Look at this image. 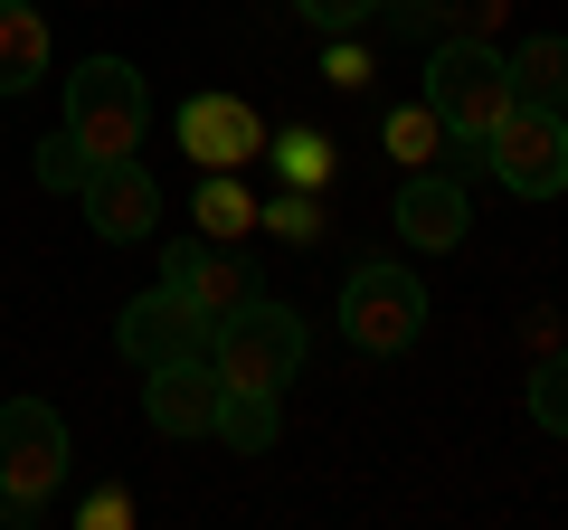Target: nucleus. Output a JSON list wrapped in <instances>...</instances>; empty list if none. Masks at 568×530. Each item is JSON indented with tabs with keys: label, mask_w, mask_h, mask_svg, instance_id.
<instances>
[{
	"label": "nucleus",
	"mask_w": 568,
	"mask_h": 530,
	"mask_svg": "<svg viewBox=\"0 0 568 530\" xmlns=\"http://www.w3.org/2000/svg\"><path fill=\"white\" fill-rule=\"evenodd\" d=\"M142 417H152V436H171V446H181V436H209L219 427V369L209 360H162V369H142Z\"/></svg>",
	"instance_id": "obj_12"
},
{
	"label": "nucleus",
	"mask_w": 568,
	"mask_h": 530,
	"mask_svg": "<svg viewBox=\"0 0 568 530\" xmlns=\"http://www.w3.org/2000/svg\"><path fill=\"white\" fill-rule=\"evenodd\" d=\"M265 152H275L284 190H323L332 181V143H323V133H265Z\"/></svg>",
	"instance_id": "obj_19"
},
{
	"label": "nucleus",
	"mask_w": 568,
	"mask_h": 530,
	"mask_svg": "<svg viewBox=\"0 0 568 530\" xmlns=\"http://www.w3.org/2000/svg\"><path fill=\"white\" fill-rule=\"evenodd\" d=\"M114 342H123V360H133V369H162V360H209L219 323H209L190 294L152 285V294H133V304L114 313Z\"/></svg>",
	"instance_id": "obj_7"
},
{
	"label": "nucleus",
	"mask_w": 568,
	"mask_h": 530,
	"mask_svg": "<svg viewBox=\"0 0 568 530\" xmlns=\"http://www.w3.org/2000/svg\"><path fill=\"white\" fill-rule=\"evenodd\" d=\"M171 133H181V152L200 171H246L265 152V123H256L246 95H190L181 114H171Z\"/></svg>",
	"instance_id": "obj_10"
},
{
	"label": "nucleus",
	"mask_w": 568,
	"mask_h": 530,
	"mask_svg": "<svg viewBox=\"0 0 568 530\" xmlns=\"http://www.w3.org/2000/svg\"><path fill=\"white\" fill-rule=\"evenodd\" d=\"M190 208H200V237H219V246L256 227V190H246L237 171H200V200Z\"/></svg>",
	"instance_id": "obj_16"
},
{
	"label": "nucleus",
	"mask_w": 568,
	"mask_h": 530,
	"mask_svg": "<svg viewBox=\"0 0 568 530\" xmlns=\"http://www.w3.org/2000/svg\"><path fill=\"white\" fill-rule=\"evenodd\" d=\"M219 446H237V455H265L284 436V408H275V388H219Z\"/></svg>",
	"instance_id": "obj_14"
},
{
	"label": "nucleus",
	"mask_w": 568,
	"mask_h": 530,
	"mask_svg": "<svg viewBox=\"0 0 568 530\" xmlns=\"http://www.w3.org/2000/svg\"><path fill=\"white\" fill-rule=\"evenodd\" d=\"M417 104L446 123V143H455V152H484V133L503 123V104H511V67H503V48H493L484 29H455V39H436V48H426V85H417Z\"/></svg>",
	"instance_id": "obj_1"
},
{
	"label": "nucleus",
	"mask_w": 568,
	"mask_h": 530,
	"mask_svg": "<svg viewBox=\"0 0 568 530\" xmlns=\"http://www.w3.org/2000/svg\"><path fill=\"white\" fill-rule=\"evenodd\" d=\"M503 0H398V10H379V20H398L407 39H455V29H484Z\"/></svg>",
	"instance_id": "obj_17"
},
{
	"label": "nucleus",
	"mask_w": 568,
	"mask_h": 530,
	"mask_svg": "<svg viewBox=\"0 0 568 530\" xmlns=\"http://www.w3.org/2000/svg\"><path fill=\"white\" fill-rule=\"evenodd\" d=\"M304 350H313V332H304V313H284V304H237L219 323V342H209V369H219L227 388H294V369H304Z\"/></svg>",
	"instance_id": "obj_5"
},
{
	"label": "nucleus",
	"mask_w": 568,
	"mask_h": 530,
	"mask_svg": "<svg viewBox=\"0 0 568 530\" xmlns=\"http://www.w3.org/2000/svg\"><path fill=\"white\" fill-rule=\"evenodd\" d=\"M142 123H152V85H142L133 58H85L67 77V133L85 143V162L142 152Z\"/></svg>",
	"instance_id": "obj_2"
},
{
	"label": "nucleus",
	"mask_w": 568,
	"mask_h": 530,
	"mask_svg": "<svg viewBox=\"0 0 568 530\" xmlns=\"http://www.w3.org/2000/svg\"><path fill=\"white\" fill-rule=\"evenodd\" d=\"M77 200H85V227H95L104 246H142L152 227H162V181H152L133 152H123V162H95Z\"/></svg>",
	"instance_id": "obj_9"
},
{
	"label": "nucleus",
	"mask_w": 568,
	"mask_h": 530,
	"mask_svg": "<svg viewBox=\"0 0 568 530\" xmlns=\"http://www.w3.org/2000/svg\"><path fill=\"white\" fill-rule=\"evenodd\" d=\"M85 171H95V162H85V143L58 123V133L39 143V181H48V190H85Z\"/></svg>",
	"instance_id": "obj_22"
},
{
	"label": "nucleus",
	"mask_w": 568,
	"mask_h": 530,
	"mask_svg": "<svg viewBox=\"0 0 568 530\" xmlns=\"http://www.w3.org/2000/svg\"><path fill=\"white\" fill-rule=\"evenodd\" d=\"M530 427L568 436V350H549V360L530 369Z\"/></svg>",
	"instance_id": "obj_20"
},
{
	"label": "nucleus",
	"mask_w": 568,
	"mask_h": 530,
	"mask_svg": "<svg viewBox=\"0 0 568 530\" xmlns=\"http://www.w3.org/2000/svg\"><path fill=\"white\" fill-rule=\"evenodd\" d=\"M294 10H304L313 29H361V20H379L388 0H294Z\"/></svg>",
	"instance_id": "obj_23"
},
{
	"label": "nucleus",
	"mask_w": 568,
	"mask_h": 530,
	"mask_svg": "<svg viewBox=\"0 0 568 530\" xmlns=\"http://www.w3.org/2000/svg\"><path fill=\"white\" fill-rule=\"evenodd\" d=\"M162 285L190 294L209 323H227L237 304H256V265H246L237 246H219V237H171L162 246Z\"/></svg>",
	"instance_id": "obj_8"
},
{
	"label": "nucleus",
	"mask_w": 568,
	"mask_h": 530,
	"mask_svg": "<svg viewBox=\"0 0 568 530\" xmlns=\"http://www.w3.org/2000/svg\"><path fill=\"white\" fill-rule=\"evenodd\" d=\"M379 143H388V162H407V171H436V152H446V123L426 114V104H398V114L379 123Z\"/></svg>",
	"instance_id": "obj_18"
},
{
	"label": "nucleus",
	"mask_w": 568,
	"mask_h": 530,
	"mask_svg": "<svg viewBox=\"0 0 568 530\" xmlns=\"http://www.w3.org/2000/svg\"><path fill=\"white\" fill-rule=\"evenodd\" d=\"M484 162L511 200H559L568 190V114L559 104H503V123L484 133Z\"/></svg>",
	"instance_id": "obj_6"
},
{
	"label": "nucleus",
	"mask_w": 568,
	"mask_h": 530,
	"mask_svg": "<svg viewBox=\"0 0 568 530\" xmlns=\"http://www.w3.org/2000/svg\"><path fill=\"white\" fill-rule=\"evenodd\" d=\"M398 237L417 246V256H455V246L474 237V200L455 171H407L398 181Z\"/></svg>",
	"instance_id": "obj_11"
},
{
	"label": "nucleus",
	"mask_w": 568,
	"mask_h": 530,
	"mask_svg": "<svg viewBox=\"0 0 568 530\" xmlns=\"http://www.w3.org/2000/svg\"><path fill=\"white\" fill-rule=\"evenodd\" d=\"M342 332H351V350H369V360L417 350V332H426V285H417V265H398V256L351 265V285H342Z\"/></svg>",
	"instance_id": "obj_4"
},
{
	"label": "nucleus",
	"mask_w": 568,
	"mask_h": 530,
	"mask_svg": "<svg viewBox=\"0 0 568 530\" xmlns=\"http://www.w3.org/2000/svg\"><path fill=\"white\" fill-rule=\"evenodd\" d=\"M77 521H85V530H123V521H133V492H114V483H104L95 502L77 511Z\"/></svg>",
	"instance_id": "obj_24"
},
{
	"label": "nucleus",
	"mask_w": 568,
	"mask_h": 530,
	"mask_svg": "<svg viewBox=\"0 0 568 530\" xmlns=\"http://www.w3.org/2000/svg\"><path fill=\"white\" fill-rule=\"evenodd\" d=\"M559 114H568V95H559Z\"/></svg>",
	"instance_id": "obj_25"
},
{
	"label": "nucleus",
	"mask_w": 568,
	"mask_h": 530,
	"mask_svg": "<svg viewBox=\"0 0 568 530\" xmlns=\"http://www.w3.org/2000/svg\"><path fill=\"white\" fill-rule=\"evenodd\" d=\"M256 227H275V237H323V208H313V190H284V200H256Z\"/></svg>",
	"instance_id": "obj_21"
},
{
	"label": "nucleus",
	"mask_w": 568,
	"mask_h": 530,
	"mask_svg": "<svg viewBox=\"0 0 568 530\" xmlns=\"http://www.w3.org/2000/svg\"><path fill=\"white\" fill-rule=\"evenodd\" d=\"M58 473H67V417L48 398H10L0 408V521L29 530L39 502L58 492Z\"/></svg>",
	"instance_id": "obj_3"
},
{
	"label": "nucleus",
	"mask_w": 568,
	"mask_h": 530,
	"mask_svg": "<svg viewBox=\"0 0 568 530\" xmlns=\"http://www.w3.org/2000/svg\"><path fill=\"white\" fill-rule=\"evenodd\" d=\"M48 77V20L29 0H0V95H29Z\"/></svg>",
	"instance_id": "obj_13"
},
{
	"label": "nucleus",
	"mask_w": 568,
	"mask_h": 530,
	"mask_svg": "<svg viewBox=\"0 0 568 530\" xmlns=\"http://www.w3.org/2000/svg\"><path fill=\"white\" fill-rule=\"evenodd\" d=\"M503 67H511V104H559V95H568V39H559V29L521 39Z\"/></svg>",
	"instance_id": "obj_15"
}]
</instances>
